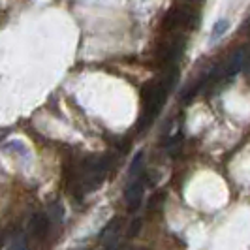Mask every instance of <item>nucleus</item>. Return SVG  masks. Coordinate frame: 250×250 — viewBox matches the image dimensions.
Returning <instances> with one entry per match:
<instances>
[{
    "instance_id": "obj_2",
    "label": "nucleus",
    "mask_w": 250,
    "mask_h": 250,
    "mask_svg": "<svg viewBox=\"0 0 250 250\" xmlns=\"http://www.w3.org/2000/svg\"><path fill=\"white\" fill-rule=\"evenodd\" d=\"M196 12L190 10V8H185V6H177V8H171L166 19H164V28L167 30H177V28H183V26H194L196 25Z\"/></svg>"
},
{
    "instance_id": "obj_4",
    "label": "nucleus",
    "mask_w": 250,
    "mask_h": 250,
    "mask_svg": "<svg viewBox=\"0 0 250 250\" xmlns=\"http://www.w3.org/2000/svg\"><path fill=\"white\" fill-rule=\"evenodd\" d=\"M245 61H247V49H245V47H239L237 51H233V53L229 55V59L226 61L224 70H222L224 79H231V77H235V75L243 70Z\"/></svg>"
},
{
    "instance_id": "obj_1",
    "label": "nucleus",
    "mask_w": 250,
    "mask_h": 250,
    "mask_svg": "<svg viewBox=\"0 0 250 250\" xmlns=\"http://www.w3.org/2000/svg\"><path fill=\"white\" fill-rule=\"evenodd\" d=\"M171 79H173V75H169L167 79H160V81H150L143 87V115L139 121V130L149 128L154 117L162 109L167 90L171 87Z\"/></svg>"
},
{
    "instance_id": "obj_7",
    "label": "nucleus",
    "mask_w": 250,
    "mask_h": 250,
    "mask_svg": "<svg viewBox=\"0 0 250 250\" xmlns=\"http://www.w3.org/2000/svg\"><path fill=\"white\" fill-rule=\"evenodd\" d=\"M141 160H143V150H138L132 164H130V175H132V179L138 177V173L141 171Z\"/></svg>"
},
{
    "instance_id": "obj_6",
    "label": "nucleus",
    "mask_w": 250,
    "mask_h": 250,
    "mask_svg": "<svg viewBox=\"0 0 250 250\" xmlns=\"http://www.w3.org/2000/svg\"><path fill=\"white\" fill-rule=\"evenodd\" d=\"M229 28V23H228V19H220V21H216L213 26V32H211V42H218L220 38L226 34V30Z\"/></svg>"
},
{
    "instance_id": "obj_8",
    "label": "nucleus",
    "mask_w": 250,
    "mask_h": 250,
    "mask_svg": "<svg viewBox=\"0 0 250 250\" xmlns=\"http://www.w3.org/2000/svg\"><path fill=\"white\" fill-rule=\"evenodd\" d=\"M8 250H28V243H26L25 235H15L10 243Z\"/></svg>"
},
{
    "instance_id": "obj_5",
    "label": "nucleus",
    "mask_w": 250,
    "mask_h": 250,
    "mask_svg": "<svg viewBox=\"0 0 250 250\" xmlns=\"http://www.w3.org/2000/svg\"><path fill=\"white\" fill-rule=\"evenodd\" d=\"M47 231H49V216L43 213H36L28 222V233L34 239L42 241V239H45Z\"/></svg>"
},
{
    "instance_id": "obj_3",
    "label": "nucleus",
    "mask_w": 250,
    "mask_h": 250,
    "mask_svg": "<svg viewBox=\"0 0 250 250\" xmlns=\"http://www.w3.org/2000/svg\"><path fill=\"white\" fill-rule=\"evenodd\" d=\"M125 201L128 211H138L143 201V181L134 177L125 190Z\"/></svg>"
}]
</instances>
